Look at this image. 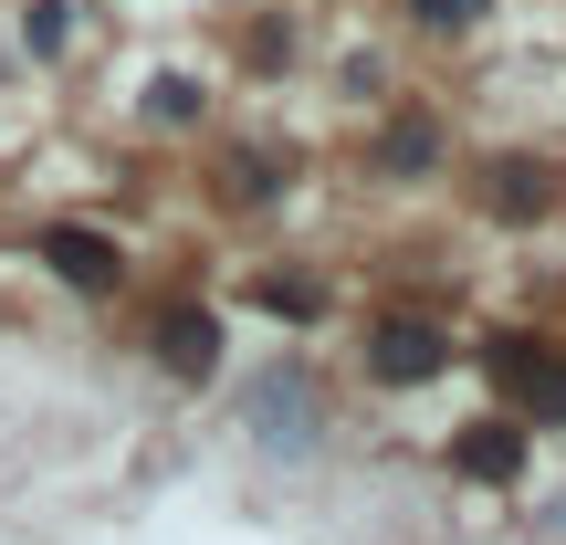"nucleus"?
Segmentation results:
<instances>
[{
	"instance_id": "nucleus-1",
	"label": "nucleus",
	"mask_w": 566,
	"mask_h": 545,
	"mask_svg": "<svg viewBox=\"0 0 566 545\" xmlns=\"http://www.w3.org/2000/svg\"><path fill=\"white\" fill-rule=\"evenodd\" d=\"M451 367V336L430 315H378L367 325V378L378 388H420V378H441Z\"/></svg>"
},
{
	"instance_id": "nucleus-2",
	"label": "nucleus",
	"mask_w": 566,
	"mask_h": 545,
	"mask_svg": "<svg viewBox=\"0 0 566 545\" xmlns=\"http://www.w3.org/2000/svg\"><path fill=\"white\" fill-rule=\"evenodd\" d=\"M493 388H504V409H514V420L566 430V357H556V346H525V336H514L504 357H493Z\"/></svg>"
},
{
	"instance_id": "nucleus-3",
	"label": "nucleus",
	"mask_w": 566,
	"mask_h": 545,
	"mask_svg": "<svg viewBox=\"0 0 566 545\" xmlns=\"http://www.w3.org/2000/svg\"><path fill=\"white\" fill-rule=\"evenodd\" d=\"M451 472L514 483V472H525V430H514V420H472V430H451Z\"/></svg>"
},
{
	"instance_id": "nucleus-4",
	"label": "nucleus",
	"mask_w": 566,
	"mask_h": 545,
	"mask_svg": "<svg viewBox=\"0 0 566 545\" xmlns=\"http://www.w3.org/2000/svg\"><path fill=\"white\" fill-rule=\"evenodd\" d=\"M304 399H315V388L273 367V378L252 388V430H263V441H283V451H304V441H315V409H304Z\"/></svg>"
},
{
	"instance_id": "nucleus-5",
	"label": "nucleus",
	"mask_w": 566,
	"mask_h": 545,
	"mask_svg": "<svg viewBox=\"0 0 566 545\" xmlns=\"http://www.w3.org/2000/svg\"><path fill=\"white\" fill-rule=\"evenodd\" d=\"M158 357L179 367V378H210V367H221V325H210L200 304H168L158 315Z\"/></svg>"
},
{
	"instance_id": "nucleus-6",
	"label": "nucleus",
	"mask_w": 566,
	"mask_h": 545,
	"mask_svg": "<svg viewBox=\"0 0 566 545\" xmlns=\"http://www.w3.org/2000/svg\"><path fill=\"white\" fill-rule=\"evenodd\" d=\"M42 263H53L63 283H84V294H105V283H116V252L84 242V231H42Z\"/></svg>"
},
{
	"instance_id": "nucleus-7",
	"label": "nucleus",
	"mask_w": 566,
	"mask_h": 545,
	"mask_svg": "<svg viewBox=\"0 0 566 545\" xmlns=\"http://www.w3.org/2000/svg\"><path fill=\"white\" fill-rule=\"evenodd\" d=\"M430 158H441V137H430L420 116H399V126H388V137H378V168H388V179H420Z\"/></svg>"
},
{
	"instance_id": "nucleus-8",
	"label": "nucleus",
	"mask_w": 566,
	"mask_h": 545,
	"mask_svg": "<svg viewBox=\"0 0 566 545\" xmlns=\"http://www.w3.org/2000/svg\"><path fill=\"white\" fill-rule=\"evenodd\" d=\"M74 42V0H32L21 11V53H63Z\"/></svg>"
},
{
	"instance_id": "nucleus-9",
	"label": "nucleus",
	"mask_w": 566,
	"mask_h": 545,
	"mask_svg": "<svg viewBox=\"0 0 566 545\" xmlns=\"http://www.w3.org/2000/svg\"><path fill=\"white\" fill-rule=\"evenodd\" d=\"M147 126H200V84H189V74H158V84H147Z\"/></svg>"
},
{
	"instance_id": "nucleus-10",
	"label": "nucleus",
	"mask_w": 566,
	"mask_h": 545,
	"mask_svg": "<svg viewBox=\"0 0 566 545\" xmlns=\"http://www.w3.org/2000/svg\"><path fill=\"white\" fill-rule=\"evenodd\" d=\"M546 168H525V158H514V168H493V210H546Z\"/></svg>"
},
{
	"instance_id": "nucleus-11",
	"label": "nucleus",
	"mask_w": 566,
	"mask_h": 545,
	"mask_svg": "<svg viewBox=\"0 0 566 545\" xmlns=\"http://www.w3.org/2000/svg\"><path fill=\"white\" fill-rule=\"evenodd\" d=\"M263 304H273V315H315V283H304V273H263Z\"/></svg>"
},
{
	"instance_id": "nucleus-12",
	"label": "nucleus",
	"mask_w": 566,
	"mask_h": 545,
	"mask_svg": "<svg viewBox=\"0 0 566 545\" xmlns=\"http://www.w3.org/2000/svg\"><path fill=\"white\" fill-rule=\"evenodd\" d=\"M409 11H420V21H430V32H472V21H483V11H493V0H409Z\"/></svg>"
},
{
	"instance_id": "nucleus-13",
	"label": "nucleus",
	"mask_w": 566,
	"mask_h": 545,
	"mask_svg": "<svg viewBox=\"0 0 566 545\" xmlns=\"http://www.w3.org/2000/svg\"><path fill=\"white\" fill-rule=\"evenodd\" d=\"M273 189V158H231V200H263Z\"/></svg>"
}]
</instances>
